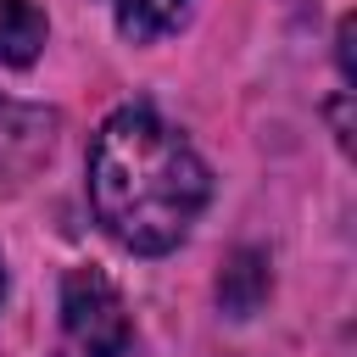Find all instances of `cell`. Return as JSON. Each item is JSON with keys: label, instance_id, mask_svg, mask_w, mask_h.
Instances as JSON below:
<instances>
[{"label": "cell", "instance_id": "277c9868", "mask_svg": "<svg viewBox=\"0 0 357 357\" xmlns=\"http://www.w3.org/2000/svg\"><path fill=\"white\" fill-rule=\"evenodd\" d=\"M268 290H273L268 257H262L257 245L229 251V262H223V273H218V307H223L229 318H251V312L268 301Z\"/></svg>", "mask_w": 357, "mask_h": 357}, {"label": "cell", "instance_id": "7a4b0ae2", "mask_svg": "<svg viewBox=\"0 0 357 357\" xmlns=\"http://www.w3.org/2000/svg\"><path fill=\"white\" fill-rule=\"evenodd\" d=\"M61 335L78 357H128L134 318L123 290L100 268H67L61 273Z\"/></svg>", "mask_w": 357, "mask_h": 357}, {"label": "cell", "instance_id": "5b68a950", "mask_svg": "<svg viewBox=\"0 0 357 357\" xmlns=\"http://www.w3.org/2000/svg\"><path fill=\"white\" fill-rule=\"evenodd\" d=\"M50 39V17L33 0H0V67H33Z\"/></svg>", "mask_w": 357, "mask_h": 357}, {"label": "cell", "instance_id": "52a82bcc", "mask_svg": "<svg viewBox=\"0 0 357 357\" xmlns=\"http://www.w3.org/2000/svg\"><path fill=\"white\" fill-rule=\"evenodd\" d=\"M0 296H6V262H0Z\"/></svg>", "mask_w": 357, "mask_h": 357}, {"label": "cell", "instance_id": "8992f818", "mask_svg": "<svg viewBox=\"0 0 357 357\" xmlns=\"http://www.w3.org/2000/svg\"><path fill=\"white\" fill-rule=\"evenodd\" d=\"M100 6L112 11L117 33L128 45H151V39L173 33L184 22V11H190V0H100Z\"/></svg>", "mask_w": 357, "mask_h": 357}, {"label": "cell", "instance_id": "3957f363", "mask_svg": "<svg viewBox=\"0 0 357 357\" xmlns=\"http://www.w3.org/2000/svg\"><path fill=\"white\" fill-rule=\"evenodd\" d=\"M61 145V117L39 100L0 95V195L33 184Z\"/></svg>", "mask_w": 357, "mask_h": 357}, {"label": "cell", "instance_id": "6da1fadb", "mask_svg": "<svg viewBox=\"0 0 357 357\" xmlns=\"http://www.w3.org/2000/svg\"><path fill=\"white\" fill-rule=\"evenodd\" d=\"M212 201V167L201 151L151 106H123L95 128L89 145V206L95 223L134 257H167L190 240Z\"/></svg>", "mask_w": 357, "mask_h": 357}]
</instances>
